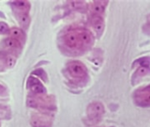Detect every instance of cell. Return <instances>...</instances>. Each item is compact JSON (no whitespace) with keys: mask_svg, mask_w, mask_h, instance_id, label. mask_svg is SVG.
Returning <instances> with one entry per match:
<instances>
[{"mask_svg":"<svg viewBox=\"0 0 150 127\" xmlns=\"http://www.w3.org/2000/svg\"><path fill=\"white\" fill-rule=\"evenodd\" d=\"M69 71L72 76L77 77V78L83 77L86 74L85 67L81 65V63H78V62H73V63L70 64Z\"/></svg>","mask_w":150,"mask_h":127,"instance_id":"277c9868","label":"cell"},{"mask_svg":"<svg viewBox=\"0 0 150 127\" xmlns=\"http://www.w3.org/2000/svg\"><path fill=\"white\" fill-rule=\"evenodd\" d=\"M28 15H23L21 17V23H28Z\"/></svg>","mask_w":150,"mask_h":127,"instance_id":"4fadbf2b","label":"cell"},{"mask_svg":"<svg viewBox=\"0 0 150 127\" xmlns=\"http://www.w3.org/2000/svg\"><path fill=\"white\" fill-rule=\"evenodd\" d=\"M147 75H150V68L149 67L148 68L147 67H139L132 76V83L134 82V80H138L141 77L147 76Z\"/></svg>","mask_w":150,"mask_h":127,"instance_id":"5b68a950","label":"cell"},{"mask_svg":"<svg viewBox=\"0 0 150 127\" xmlns=\"http://www.w3.org/2000/svg\"><path fill=\"white\" fill-rule=\"evenodd\" d=\"M13 63H14V59L13 58H8L7 59V64H8V65H10V66H13Z\"/></svg>","mask_w":150,"mask_h":127,"instance_id":"5bb4252c","label":"cell"},{"mask_svg":"<svg viewBox=\"0 0 150 127\" xmlns=\"http://www.w3.org/2000/svg\"><path fill=\"white\" fill-rule=\"evenodd\" d=\"M16 40L14 38H8L5 41V43H6V46L8 47V48H13L16 46Z\"/></svg>","mask_w":150,"mask_h":127,"instance_id":"8fae6325","label":"cell"},{"mask_svg":"<svg viewBox=\"0 0 150 127\" xmlns=\"http://www.w3.org/2000/svg\"><path fill=\"white\" fill-rule=\"evenodd\" d=\"M104 112L103 106L99 102H95L91 104L88 108V116L91 120L97 122Z\"/></svg>","mask_w":150,"mask_h":127,"instance_id":"7a4b0ae2","label":"cell"},{"mask_svg":"<svg viewBox=\"0 0 150 127\" xmlns=\"http://www.w3.org/2000/svg\"><path fill=\"white\" fill-rule=\"evenodd\" d=\"M65 42L71 48H77L81 44H84L81 40V34L77 33H70L65 36Z\"/></svg>","mask_w":150,"mask_h":127,"instance_id":"3957f363","label":"cell"},{"mask_svg":"<svg viewBox=\"0 0 150 127\" xmlns=\"http://www.w3.org/2000/svg\"><path fill=\"white\" fill-rule=\"evenodd\" d=\"M11 33H12V35L14 37L15 40L21 39V38L23 37V33H22L20 29H18V28H13V29H12Z\"/></svg>","mask_w":150,"mask_h":127,"instance_id":"9c48e42d","label":"cell"},{"mask_svg":"<svg viewBox=\"0 0 150 127\" xmlns=\"http://www.w3.org/2000/svg\"><path fill=\"white\" fill-rule=\"evenodd\" d=\"M92 25L95 28V30L97 33H102V31L103 30V20L100 16H95L92 20Z\"/></svg>","mask_w":150,"mask_h":127,"instance_id":"8992f818","label":"cell"},{"mask_svg":"<svg viewBox=\"0 0 150 127\" xmlns=\"http://www.w3.org/2000/svg\"><path fill=\"white\" fill-rule=\"evenodd\" d=\"M143 32L148 35H150V14L146 18V21L143 26Z\"/></svg>","mask_w":150,"mask_h":127,"instance_id":"30bf717a","label":"cell"},{"mask_svg":"<svg viewBox=\"0 0 150 127\" xmlns=\"http://www.w3.org/2000/svg\"><path fill=\"white\" fill-rule=\"evenodd\" d=\"M106 5H107V2H96L94 6V11L97 13H100L104 10V7Z\"/></svg>","mask_w":150,"mask_h":127,"instance_id":"ba28073f","label":"cell"},{"mask_svg":"<svg viewBox=\"0 0 150 127\" xmlns=\"http://www.w3.org/2000/svg\"><path fill=\"white\" fill-rule=\"evenodd\" d=\"M135 103L142 108L150 107V84L137 89L133 95Z\"/></svg>","mask_w":150,"mask_h":127,"instance_id":"6da1fadb","label":"cell"},{"mask_svg":"<svg viewBox=\"0 0 150 127\" xmlns=\"http://www.w3.org/2000/svg\"><path fill=\"white\" fill-rule=\"evenodd\" d=\"M8 30V27L4 22H0V33H6Z\"/></svg>","mask_w":150,"mask_h":127,"instance_id":"7c38bea8","label":"cell"},{"mask_svg":"<svg viewBox=\"0 0 150 127\" xmlns=\"http://www.w3.org/2000/svg\"><path fill=\"white\" fill-rule=\"evenodd\" d=\"M139 66V67H149L150 66V56H142L136 59L133 62V66Z\"/></svg>","mask_w":150,"mask_h":127,"instance_id":"52a82bcc","label":"cell"}]
</instances>
